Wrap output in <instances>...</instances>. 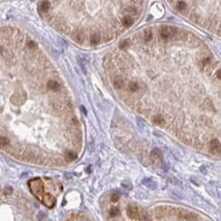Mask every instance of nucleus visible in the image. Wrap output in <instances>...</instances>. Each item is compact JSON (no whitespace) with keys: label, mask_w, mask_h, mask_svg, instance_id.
I'll list each match as a JSON object with an SVG mask.
<instances>
[{"label":"nucleus","mask_w":221,"mask_h":221,"mask_svg":"<svg viewBox=\"0 0 221 221\" xmlns=\"http://www.w3.org/2000/svg\"><path fill=\"white\" fill-rule=\"evenodd\" d=\"M30 188L33 192V194L39 199H42L43 195H44V188H43V183L40 178H35V179H32L30 183Z\"/></svg>","instance_id":"obj_1"},{"label":"nucleus","mask_w":221,"mask_h":221,"mask_svg":"<svg viewBox=\"0 0 221 221\" xmlns=\"http://www.w3.org/2000/svg\"><path fill=\"white\" fill-rule=\"evenodd\" d=\"M176 30L173 27H168V26H164L160 29V37L164 40H167V39H170L171 37H173L176 34Z\"/></svg>","instance_id":"obj_2"},{"label":"nucleus","mask_w":221,"mask_h":221,"mask_svg":"<svg viewBox=\"0 0 221 221\" xmlns=\"http://www.w3.org/2000/svg\"><path fill=\"white\" fill-rule=\"evenodd\" d=\"M209 146H210V151H211L213 154H216V153L219 154V153H220L221 148H220V143H219V141L212 140L211 142H210Z\"/></svg>","instance_id":"obj_3"},{"label":"nucleus","mask_w":221,"mask_h":221,"mask_svg":"<svg viewBox=\"0 0 221 221\" xmlns=\"http://www.w3.org/2000/svg\"><path fill=\"white\" fill-rule=\"evenodd\" d=\"M127 215L131 217V218L137 219V217L139 216V209L135 206V205H129L127 208Z\"/></svg>","instance_id":"obj_4"},{"label":"nucleus","mask_w":221,"mask_h":221,"mask_svg":"<svg viewBox=\"0 0 221 221\" xmlns=\"http://www.w3.org/2000/svg\"><path fill=\"white\" fill-rule=\"evenodd\" d=\"M100 41H101V35L98 33H94L91 35L90 37V42L91 44H93V45H97V44H99Z\"/></svg>","instance_id":"obj_5"},{"label":"nucleus","mask_w":221,"mask_h":221,"mask_svg":"<svg viewBox=\"0 0 221 221\" xmlns=\"http://www.w3.org/2000/svg\"><path fill=\"white\" fill-rule=\"evenodd\" d=\"M113 85H114V87H115L116 89H121L124 86V82H123V80H122V78H114Z\"/></svg>","instance_id":"obj_6"},{"label":"nucleus","mask_w":221,"mask_h":221,"mask_svg":"<svg viewBox=\"0 0 221 221\" xmlns=\"http://www.w3.org/2000/svg\"><path fill=\"white\" fill-rule=\"evenodd\" d=\"M133 24V17H129V15H126V17H124L123 19H122V25H123L124 27H129Z\"/></svg>","instance_id":"obj_7"},{"label":"nucleus","mask_w":221,"mask_h":221,"mask_svg":"<svg viewBox=\"0 0 221 221\" xmlns=\"http://www.w3.org/2000/svg\"><path fill=\"white\" fill-rule=\"evenodd\" d=\"M127 88H128V90L131 91V92H133V93H135V92H137V91L139 90V84L137 83V82H131V83L128 84V86H127Z\"/></svg>","instance_id":"obj_8"},{"label":"nucleus","mask_w":221,"mask_h":221,"mask_svg":"<svg viewBox=\"0 0 221 221\" xmlns=\"http://www.w3.org/2000/svg\"><path fill=\"white\" fill-rule=\"evenodd\" d=\"M153 121L156 124H158V125H164V123H165V120H164V118L161 115H156V116H154L153 117Z\"/></svg>","instance_id":"obj_9"},{"label":"nucleus","mask_w":221,"mask_h":221,"mask_svg":"<svg viewBox=\"0 0 221 221\" xmlns=\"http://www.w3.org/2000/svg\"><path fill=\"white\" fill-rule=\"evenodd\" d=\"M152 37H153V34H152V31L148 29L145 31V34H144V39H145L146 42H150V41L152 40Z\"/></svg>","instance_id":"obj_10"},{"label":"nucleus","mask_w":221,"mask_h":221,"mask_svg":"<svg viewBox=\"0 0 221 221\" xmlns=\"http://www.w3.org/2000/svg\"><path fill=\"white\" fill-rule=\"evenodd\" d=\"M176 8H177V10H179V11H183V10L186 8V4H185V2H183V1H178V2L176 3Z\"/></svg>","instance_id":"obj_11"},{"label":"nucleus","mask_w":221,"mask_h":221,"mask_svg":"<svg viewBox=\"0 0 221 221\" xmlns=\"http://www.w3.org/2000/svg\"><path fill=\"white\" fill-rule=\"evenodd\" d=\"M118 214H119L118 208H116V207H113V208H111V210H110V216L115 217V216H117Z\"/></svg>","instance_id":"obj_12"},{"label":"nucleus","mask_w":221,"mask_h":221,"mask_svg":"<svg viewBox=\"0 0 221 221\" xmlns=\"http://www.w3.org/2000/svg\"><path fill=\"white\" fill-rule=\"evenodd\" d=\"M111 200H112V202L113 203H116L117 201L119 200V195H118V192H114V194H112L111 196Z\"/></svg>","instance_id":"obj_13"},{"label":"nucleus","mask_w":221,"mask_h":221,"mask_svg":"<svg viewBox=\"0 0 221 221\" xmlns=\"http://www.w3.org/2000/svg\"><path fill=\"white\" fill-rule=\"evenodd\" d=\"M128 44H129V42H128L127 40L122 41V42L120 43V45H119V48H120V49H125V48L128 46Z\"/></svg>","instance_id":"obj_14"}]
</instances>
